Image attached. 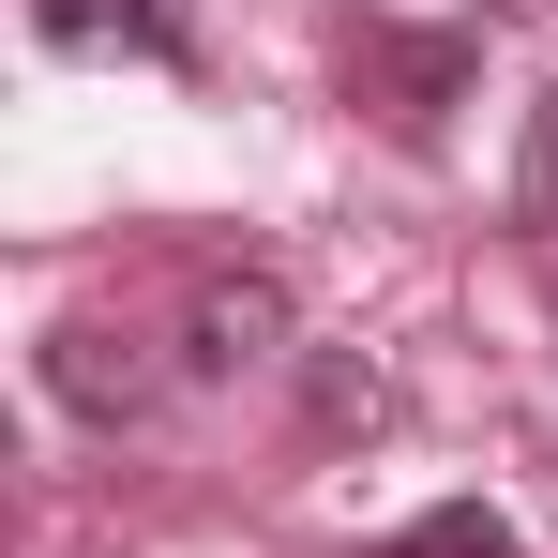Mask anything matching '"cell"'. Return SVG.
<instances>
[{
  "instance_id": "cell-1",
  "label": "cell",
  "mask_w": 558,
  "mask_h": 558,
  "mask_svg": "<svg viewBox=\"0 0 558 558\" xmlns=\"http://www.w3.org/2000/svg\"><path fill=\"white\" fill-rule=\"evenodd\" d=\"M348 76H363V106L423 151V136L453 121V92L483 76V46H468V31H363V46H348Z\"/></svg>"
},
{
  "instance_id": "cell-2",
  "label": "cell",
  "mask_w": 558,
  "mask_h": 558,
  "mask_svg": "<svg viewBox=\"0 0 558 558\" xmlns=\"http://www.w3.org/2000/svg\"><path fill=\"white\" fill-rule=\"evenodd\" d=\"M287 348V302L257 272L242 287H196V317H182V377H242V363H272Z\"/></svg>"
},
{
  "instance_id": "cell-3",
  "label": "cell",
  "mask_w": 558,
  "mask_h": 558,
  "mask_svg": "<svg viewBox=\"0 0 558 558\" xmlns=\"http://www.w3.org/2000/svg\"><path fill=\"white\" fill-rule=\"evenodd\" d=\"M46 392H61L76 423H136V408H151V363H121L106 332H46Z\"/></svg>"
},
{
  "instance_id": "cell-4",
  "label": "cell",
  "mask_w": 558,
  "mask_h": 558,
  "mask_svg": "<svg viewBox=\"0 0 558 558\" xmlns=\"http://www.w3.org/2000/svg\"><path fill=\"white\" fill-rule=\"evenodd\" d=\"M363 558H529V544H513V513L438 498V513H408V529H392V544H363Z\"/></svg>"
},
{
  "instance_id": "cell-5",
  "label": "cell",
  "mask_w": 558,
  "mask_h": 558,
  "mask_svg": "<svg viewBox=\"0 0 558 558\" xmlns=\"http://www.w3.org/2000/svg\"><path fill=\"white\" fill-rule=\"evenodd\" d=\"M513 211L558 227V92H529V151H513Z\"/></svg>"
},
{
  "instance_id": "cell-6",
  "label": "cell",
  "mask_w": 558,
  "mask_h": 558,
  "mask_svg": "<svg viewBox=\"0 0 558 558\" xmlns=\"http://www.w3.org/2000/svg\"><path fill=\"white\" fill-rule=\"evenodd\" d=\"M92 15L136 46V61H196V15H182V0H92Z\"/></svg>"
},
{
  "instance_id": "cell-7",
  "label": "cell",
  "mask_w": 558,
  "mask_h": 558,
  "mask_svg": "<svg viewBox=\"0 0 558 558\" xmlns=\"http://www.w3.org/2000/svg\"><path fill=\"white\" fill-rule=\"evenodd\" d=\"M302 392H317V423H377V408H392V392H377L363 363H317V377H302Z\"/></svg>"
},
{
  "instance_id": "cell-8",
  "label": "cell",
  "mask_w": 558,
  "mask_h": 558,
  "mask_svg": "<svg viewBox=\"0 0 558 558\" xmlns=\"http://www.w3.org/2000/svg\"><path fill=\"white\" fill-rule=\"evenodd\" d=\"M31 15H46V46H92V31H106L92 0H31Z\"/></svg>"
}]
</instances>
